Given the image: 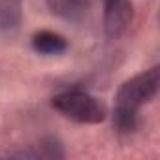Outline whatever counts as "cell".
I'll use <instances>...</instances> for the list:
<instances>
[{"mask_svg":"<svg viewBox=\"0 0 160 160\" xmlns=\"http://www.w3.org/2000/svg\"><path fill=\"white\" fill-rule=\"evenodd\" d=\"M51 106L62 117L79 124H100L108 119V106L100 98L81 89L58 92L53 96Z\"/></svg>","mask_w":160,"mask_h":160,"instance_id":"6da1fadb","label":"cell"},{"mask_svg":"<svg viewBox=\"0 0 160 160\" xmlns=\"http://www.w3.org/2000/svg\"><path fill=\"white\" fill-rule=\"evenodd\" d=\"M113 126L119 134H134L139 126V111L115 106L113 109Z\"/></svg>","mask_w":160,"mask_h":160,"instance_id":"8992f818","label":"cell"},{"mask_svg":"<svg viewBox=\"0 0 160 160\" xmlns=\"http://www.w3.org/2000/svg\"><path fill=\"white\" fill-rule=\"evenodd\" d=\"M30 45L40 55H62L68 49V40L53 30H38L32 36Z\"/></svg>","mask_w":160,"mask_h":160,"instance_id":"5b68a950","label":"cell"},{"mask_svg":"<svg viewBox=\"0 0 160 160\" xmlns=\"http://www.w3.org/2000/svg\"><path fill=\"white\" fill-rule=\"evenodd\" d=\"M134 21L132 0H104V34L109 40L122 38Z\"/></svg>","mask_w":160,"mask_h":160,"instance_id":"3957f363","label":"cell"},{"mask_svg":"<svg viewBox=\"0 0 160 160\" xmlns=\"http://www.w3.org/2000/svg\"><path fill=\"white\" fill-rule=\"evenodd\" d=\"M160 89V68L152 66L149 70H143L119 87L115 94V106L130 108V109H141L145 104L154 100Z\"/></svg>","mask_w":160,"mask_h":160,"instance_id":"7a4b0ae2","label":"cell"},{"mask_svg":"<svg viewBox=\"0 0 160 160\" xmlns=\"http://www.w3.org/2000/svg\"><path fill=\"white\" fill-rule=\"evenodd\" d=\"M40 149H42V151L38 152V156H43V158H55V160H57V158H64V156H66L60 139L55 138V136L43 138V139L40 141Z\"/></svg>","mask_w":160,"mask_h":160,"instance_id":"52a82bcc","label":"cell"},{"mask_svg":"<svg viewBox=\"0 0 160 160\" xmlns=\"http://www.w3.org/2000/svg\"><path fill=\"white\" fill-rule=\"evenodd\" d=\"M49 12L66 21V23H81L91 13V0H45Z\"/></svg>","mask_w":160,"mask_h":160,"instance_id":"277c9868","label":"cell"}]
</instances>
